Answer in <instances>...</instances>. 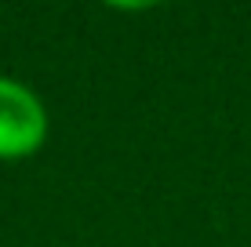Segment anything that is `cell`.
Returning <instances> with one entry per match:
<instances>
[{"instance_id": "obj_1", "label": "cell", "mask_w": 251, "mask_h": 247, "mask_svg": "<svg viewBox=\"0 0 251 247\" xmlns=\"http://www.w3.org/2000/svg\"><path fill=\"white\" fill-rule=\"evenodd\" d=\"M48 106L29 84L0 73V160L33 157L48 138Z\"/></svg>"}]
</instances>
